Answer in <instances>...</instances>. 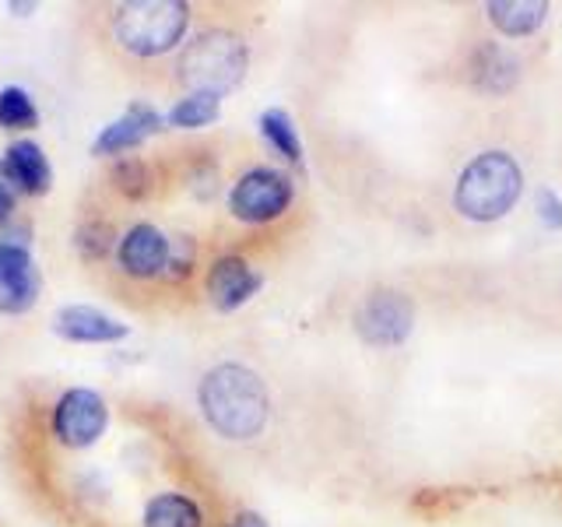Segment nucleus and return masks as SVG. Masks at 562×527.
<instances>
[{
    "instance_id": "5",
    "label": "nucleus",
    "mask_w": 562,
    "mask_h": 527,
    "mask_svg": "<svg viewBox=\"0 0 562 527\" xmlns=\"http://www.w3.org/2000/svg\"><path fill=\"white\" fill-rule=\"evenodd\" d=\"M228 215L243 225L281 222L295 204V180L278 166H250L228 187Z\"/></svg>"
},
{
    "instance_id": "16",
    "label": "nucleus",
    "mask_w": 562,
    "mask_h": 527,
    "mask_svg": "<svg viewBox=\"0 0 562 527\" xmlns=\"http://www.w3.org/2000/svg\"><path fill=\"white\" fill-rule=\"evenodd\" d=\"M485 11L496 32L509 35V40L535 35L544 25V18H549V4L544 0H492V4H485Z\"/></svg>"
},
{
    "instance_id": "9",
    "label": "nucleus",
    "mask_w": 562,
    "mask_h": 527,
    "mask_svg": "<svg viewBox=\"0 0 562 527\" xmlns=\"http://www.w3.org/2000/svg\"><path fill=\"white\" fill-rule=\"evenodd\" d=\"M169 246H172V236H166L155 222H134L131 228L120 233L113 260L123 278L155 281V278H166Z\"/></svg>"
},
{
    "instance_id": "24",
    "label": "nucleus",
    "mask_w": 562,
    "mask_h": 527,
    "mask_svg": "<svg viewBox=\"0 0 562 527\" xmlns=\"http://www.w3.org/2000/svg\"><path fill=\"white\" fill-rule=\"evenodd\" d=\"M18 198H22V193L14 190V183H11V176H8L4 162H0V225H8V222L14 218Z\"/></svg>"
},
{
    "instance_id": "13",
    "label": "nucleus",
    "mask_w": 562,
    "mask_h": 527,
    "mask_svg": "<svg viewBox=\"0 0 562 527\" xmlns=\"http://www.w3.org/2000/svg\"><path fill=\"white\" fill-rule=\"evenodd\" d=\"M0 162H4L11 183L18 193H25V198H46L49 187H53V166L43 152L40 141L32 137H18L4 148L0 155Z\"/></svg>"
},
{
    "instance_id": "1",
    "label": "nucleus",
    "mask_w": 562,
    "mask_h": 527,
    "mask_svg": "<svg viewBox=\"0 0 562 527\" xmlns=\"http://www.w3.org/2000/svg\"><path fill=\"white\" fill-rule=\"evenodd\" d=\"M198 408L222 439L250 444L271 422V394L257 369L246 362H218L198 383Z\"/></svg>"
},
{
    "instance_id": "15",
    "label": "nucleus",
    "mask_w": 562,
    "mask_h": 527,
    "mask_svg": "<svg viewBox=\"0 0 562 527\" xmlns=\"http://www.w3.org/2000/svg\"><path fill=\"white\" fill-rule=\"evenodd\" d=\"M140 527H207V517L201 503L187 492H155L140 509Z\"/></svg>"
},
{
    "instance_id": "23",
    "label": "nucleus",
    "mask_w": 562,
    "mask_h": 527,
    "mask_svg": "<svg viewBox=\"0 0 562 527\" xmlns=\"http://www.w3.org/2000/svg\"><path fill=\"white\" fill-rule=\"evenodd\" d=\"M535 211H538V222L544 228H562V198L549 187H538L535 193Z\"/></svg>"
},
{
    "instance_id": "10",
    "label": "nucleus",
    "mask_w": 562,
    "mask_h": 527,
    "mask_svg": "<svg viewBox=\"0 0 562 527\" xmlns=\"http://www.w3.org/2000/svg\"><path fill=\"white\" fill-rule=\"evenodd\" d=\"M263 289V274L243 254H222L207 264L204 295L218 313H236Z\"/></svg>"
},
{
    "instance_id": "26",
    "label": "nucleus",
    "mask_w": 562,
    "mask_h": 527,
    "mask_svg": "<svg viewBox=\"0 0 562 527\" xmlns=\"http://www.w3.org/2000/svg\"><path fill=\"white\" fill-rule=\"evenodd\" d=\"M8 11H14V14H22V18H25V14L35 11V4H8Z\"/></svg>"
},
{
    "instance_id": "2",
    "label": "nucleus",
    "mask_w": 562,
    "mask_h": 527,
    "mask_svg": "<svg viewBox=\"0 0 562 527\" xmlns=\"http://www.w3.org/2000/svg\"><path fill=\"white\" fill-rule=\"evenodd\" d=\"M246 70H250V46L239 32L225 25L201 29L176 53V81L187 92H207L222 99L243 85Z\"/></svg>"
},
{
    "instance_id": "3",
    "label": "nucleus",
    "mask_w": 562,
    "mask_h": 527,
    "mask_svg": "<svg viewBox=\"0 0 562 527\" xmlns=\"http://www.w3.org/2000/svg\"><path fill=\"white\" fill-rule=\"evenodd\" d=\"M524 193V169L509 152L488 148L479 152L471 162L461 169L453 183V208L457 215L468 222H499L517 208Z\"/></svg>"
},
{
    "instance_id": "8",
    "label": "nucleus",
    "mask_w": 562,
    "mask_h": 527,
    "mask_svg": "<svg viewBox=\"0 0 562 527\" xmlns=\"http://www.w3.org/2000/svg\"><path fill=\"white\" fill-rule=\"evenodd\" d=\"M415 330V303L397 289H376L356 306V334L373 348H397Z\"/></svg>"
},
{
    "instance_id": "19",
    "label": "nucleus",
    "mask_w": 562,
    "mask_h": 527,
    "mask_svg": "<svg viewBox=\"0 0 562 527\" xmlns=\"http://www.w3.org/2000/svg\"><path fill=\"white\" fill-rule=\"evenodd\" d=\"M0 127L4 131H32L40 127V105L25 92L22 85H4L0 88Z\"/></svg>"
},
{
    "instance_id": "4",
    "label": "nucleus",
    "mask_w": 562,
    "mask_h": 527,
    "mask_svg": "<svg viewBox=\"0 0 562 527\" xmlns=\"http://www.w3.org/2000/svg\"><path fill=\"white\" fill-rule=\"evenodd\" d=\"M193 8L187 0H131L110 14L113 43L134 60H158L183 49Z\"/></svg>"
},
{
    "instance_id": "20",
    "label": "nucleus",
    "mask_w": 562,
    "mask_h": 527,
    "mask_svg": "<svg viewBox=\"0 0 562 527\" xmlns=\"http://www.w3.org/2000/svg\"><path fill=\"white\" fill-rule=\"evenodd\" d=\"M116 243H120V233H116V225L113 222H105V218H85L78 225V233H75V246H78V254L85 260H105L110 254H116Z\"/></svg>"
},
{
    "instance_id": "7",
    "label": "nucleus",
    "mask_w": 562,
    "mask_h": 527,
    "mask_svg": "<svg viewBox=\"0 0 562 527\" xmlns=\"http://www.w3.org/2000/svg\"><path fill=\"white\" fill-rule=\"evenodd\" d=\"M110 429V401L92 386H67L49 408V433L67 450H88Z\"/></svg>"
},
{
    "instance_id": "14",
    "label": "nucleus",
    "mask_w": 562,
    "mask_h": 527,
    "mask_svg": "<svg viewBox=\"0 0 562 527\" xmlns=\"http://www.w3.org/2000/svg\"><path fill=\"white\" fill-rule=\"evenodd\" d=\"M468 75L471 85L492 96H506L509 88L520 81V60L514 49L499 43H479L468 57Z\"/></svg>"
},
{
    "instance_id": "21",
    "label": "nucleus",
    "mask_w": 562,
    "mask_h": 527,
    "mask_svg": "<svg viewBox=\"0 0 562 527\" xmlns=\"http://www.w3.org/2000/svg\"><path fill=\"white\" fill-rule=\"evenodd\" d=\"M110 180H113L120 198H127V201H145L151 193V169H148L145 158H137V155L116 158L113 169H110Z\"/></svg>"
},
{
    "instance_id": "22",
    "label": "nucleus",
    "mask_w": 562,
    "mask_h": 527,
    "mask_svg": "<svg viewBox=\"0 0 562 527\" xmlns=\"http://www.w3.org/2000/svg\"><path fill=\"white\" fill-rule=\"evenodd\" d=\"M193 271H198V239H193V236H172L166 278L180 285V281H187Z\"/></svg>"
},
{
    "instance_id": "6",
    "label": "nucleus",
    "mask_w": 562,
    "mask_h": 527,
    "mask_svg": "<svg viewBox=\"0 0 562 527\" xmlns=\"http://www.w3.org/2000/svg\"><path fill=\"white\" fill-rule=\"evenodd\" d=\"M43 292V271L32 257L29 225H11L0 233V313L25 316Z\"/></svg>"
},
{
    "instance_id": "12",
    "label": "nucleus",
    "mask_w": 562,
    "mask_h": 527,
    "mask_svg": "<svg viewBox=\"0 0 562 527\" xmlns=\"http://www.w3.org/2000/svg\"><path fill=\"white\" fill-rule=\"evenodd\" d=\"M49 327L57 338L75 341V345H116L131 334V327L116 321L113 313H105L99 306H85V303L60 306L53 313Z\"/></svg>"
},
{
    "instance_id": "25",
    "label": "nucleus",
    "mask_w": 562,
    "mask_h": 527,
    "mask_svg": "<svg viewBox=\"0 0 562 527\" xmlns=\"http://www.w3.org/2000/svg\"><path fill=\"white\" fill-rule=\"evenodd\" d=\"M225 527H268V520H263L260 514H254V509H243V514H236Z\"/></svg>"
},
{
    "instance_id": "18",
    "label": "nucleus",
    "mask_w": 562,
    "mask_h": 527,
    "mask_svg": "<svg viewBox=\"0 0 562 527\" xmlns=\"http://www.w3.org/2000/svg\"><path fill=\"white\" fill-rule=\"evenodd\" d=\"M222 116V99L207 92H187L183 99L172 102V110L166 113V127L176 131H204Z\"/></svg>"
},
{
    "instance_id": "11",
    "label": "nucleus",
    "mask_w": 562,
    "mask_h": 527,
    "mask_svg": "<svg viewBox=\"0 0 562 527\" xmlns=\"http://www.w3.org/2000/svg\"><path fill=\"white\" fill-rule=\"evenodd\" d=\"M162 127H166V116L158 113L151 102H140L137 99L116 120H110L99 131V137L92 141V155L113 158V162H116V158L131 155L134 148H140L148 137H155Z\"/></svg>"
},
{
    "instance_id": "17",
    "label": "nucleus",
    "mask_w": 562,
    "mask_h": 527,
    "mask_svg": "<svg viewBox=\"0 0 562 527\" xmlns=\"http://www.w3.org/2000/svg\"><path fill=\"white\" fill-rule=\"evenodd\" d=\"M257 131L278 158H285L289 166H303V137H299L295 120L285 110H263L257 120Z\"/></svg>"
}]
</instances>
